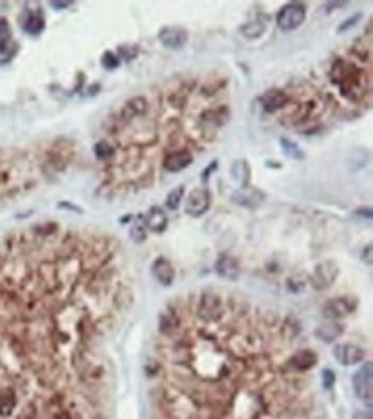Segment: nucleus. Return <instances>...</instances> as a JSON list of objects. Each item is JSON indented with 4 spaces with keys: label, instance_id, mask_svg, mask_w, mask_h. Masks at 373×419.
Segmentation results:
<instances>
[{
    "label": "nucleus",
    "instance_id": "obj_1",
    "mask_svg": "<svg viewBox=\"0 0 373 419\" xmlns=\"http://www.w3.org/2000/svg\"><path fill=\"white\" fill-rule=\"evenodd\" d=\"M358 76H359V69L356 65L342 59L337 60L330 69V79L339 86L342 95H346V97H351V93L358 90V82H359Z\"/></svg>",
    "mask_w": 373,
    "mask_h": 419
},
{
    "label": "nucleus",
    "instance_id": "obj_2",
    "mask_svg": "<svg viewBox=\"0 0 373 419\" xmlns=\"http://www.w3.org/2000/svg\"><path fill=\"white\" fill-rule=\"evenodd\" d=\"M196 314L203 323H219L225 314L222 298L215 292H203L198 301Z\"/></svg>",
    "mask_w": 373,
    "mask_h": 419
},
{
    "label": "nucleus",
    "instance_id": "obj_3",
    "mask_svg": "<svg viewBox=\"0 0 373 419\" xmlns=\"http://www.w3.org/2000/svg\"><path fill=\"white\" fill-rule=\"evenodd\" d=\"M306 19V6L301 2L285 4L277 14V26L282 31H294Z\"/></svg>",
    "mask_w": 373,
    "mask_h": 419
},
{
    "label": "nucleus",
    "instance_id": "obj_4",
    "mask_svg": "<svg viewBox=\"0 0 373 419\" xmlns=\"http://www.w3.org/2000/svg\"><path fill=\"white\" fill-rule=\"evenodd\" d=\"M212 204V194L206 187H196L186 196L184 201V212L189 217H201L210 210Z\"/></svg>",
    "mask_w": 373,
    "mask_h": 419
},
{
    "label": "nucleus",
    "instance_id": "obj_5",
    "mask_svg": "<svg viewBox=\"0 0 373 419\" xmlns=\"http://www.w3.org/2000/svg\"><path fill=\"white\" fill-rule=\"evenodd\" d=\"M356 306H358L356 299L349 298V296H342V298L327 301L322 308V313L325 318H328V320L337 321V320H342V318L349 316L351 313H354Z\"/></svg>",
    "mask_w": 373,
    "mask_h": 419
},
{
    "label": "nucleus",
    "instance_id": "obj_6",
    "mask_svg": "<svg viewBox=\"0 0 373 419\" xmlns=\"http://www.w3.org/2000/svg\"><path fill=\"white\" fill-rule=\"evenodd\" d=\"M337 275H339V266H337L336 261L327 260V261H323V263L315 266L313 273H311V277H310V283L313 289L323 290L336 282Z\"/></svg>",
    "mask_w": 373,
    "mask_h": 419
},
{
    "label": "nucleus",
    "instance_id": "obj_7",
    "mask_svg": "<svg viewBox=\"0 0 373 419\" xmlns=\"http://www.w3.org/2000/svg\"><path fill=\"white\" fill-rule=\"evenodd\" d=\"M353 388L354 394L363 402H371L373 397V368L371 363L361 366L353 376Z\"/></svg>",
    "mask_w": 373,
    "mask_h": 419
},
{
    "label": "nucleus",
    "instance_id": "obj_8",
    "mask_svg": "<svg viewBox=\"0 0 373 419\" xmlns=\"http://www.w3.org/2000/svg\"><path fill=\"white\" fill-rule=\"evenodd\" d=\"M334 357L342 366H354L365 361L366 351L363 347L356 346V344H337L334 347Z\"/></svg>",
    "mask_w": 373,
    "mask_h": 419
},
{
    "label": "nucleus",
    "instance_id": "obj_9",
    "mask_svg": "<svg viewBox=\"0 0 373 419\" xmlns=\"http://www.w3.org/2000/svg\"><path fill=\"white\" fill-rule=\"evenodd\" d=\"M158 40L169 50H181L188 43V31L181 26H165L158 31Z\"/></svg>",
    "mask_w": 373,
    "mask_h": 419
},
{
    "label": "nucleus",
    "instance_id": "obj_10",
    "mask_svg": "<svg viewBox=\"0 0 373 419\" xmlns=\"http://www.w3.org/2000/svg\"><path fill=\"white\" fill-rule=\"evenodd\" d=\"M316 363H318L316 352H313L311 349H301V351L294 352V354L285 361V368L291 371H296V373H303V371L315 368Z\"/></svg>",
    "mask_w": 373,
    "mask_h": 419
},
{
    "label": "nucleus",
    "instance_id": "obj_11",
    "mask_svg": "<svg viewBox=\"0 0 373 419\" xmlns=\"http://www.w3.org/2000/svg\"><path fill=\"white\" fill-rule=\"evenodd\" d=\"M151 275H153V278L160 283V285L169 287L174 283L176 270L171 261L167 258H163V256H160V258L155 260L153 265H151Z\"/></svg>",
    "mask_w": 373,
    "mask_h": 419
},
{
    "label": "nucleus",
    "instance_id": "obj_12",
    "mask_svg": "<svg viewBox=\"0 0 373 419\" xmlns=\"http://www.w3.org/2000/svg\"><path fill=\"white\" fill-rule=\"evenodd\" d=\"M215 272L219 275L220 278H224V280H237L241 275V268H239V263H237V260L234 258L231 255H220L219 260H217L215 263Z\"/></svg>",
    "mask_w": 373,
    "mask_h": 419
},
{
    "label": "nucleus",
    "instance_id": "obj_13",
    "mask_svg": "<svg viewBox=\"0 0 373 419\" xmlns=\"http://www.w3.org/2000/svg\"><path fill=\"white\" fill-rule=\"evenodd\" d=\"M191 163H193V155L189 150H176L163 158V169L172 174L183 172Z\"/></svg>",
    "mask_w": 373,
    "mask_h": 419
},
{
    "label": "nucleus",
    "instance_id": "obj_14",
    "mask_svg": "<svg viewBox=\"0 0 373 419\" xmlns=\"http://www.w3.org/2000/svg\"><path fill=\"white\" fill-rule=\"evenodd\" d=\"M287 102H289V97L285 95V91H282L279 88L267 90L265 93L260 97V103H262V107L265 108L268 113L282 110V108L287 105Z\"/></svg>",
    "mask_w": 373,
    "mask_h": 419
},
{
    "label": "nucleus",
    "instance_id": "obj_15",
    "mask_svg": "<svg viewBox=\"0 0 373 419\" xmlns=\"http://www.w3.org/2000/svg\"><path fill=\"white\" fill-rule=\"evenodd\" d=\"M21 26H23L24 33L31 34V36H38L45 29V17H43L40 9L24 11L23 17H21Z\"/></svg>",
    "mask_w": 373,
    "mask_h": 419
},
{
    "label": "nucleus",
    "instance_id": "obj_16",
    "mask_svg": "<svg viewBox=\"0 0 373 419\" xmlns=\"http://www.w3.org/2000/svg\"><path fill=\"white\" fill-rule=\"evenodd\" d=\"M143 222H145L146 229H150L155 234H162L169 225V218L165 215V212L158 206H151L148 210V213L143 215Z\"/></svg>",
    "mask_w": 373,
    "mask_h": 419
},
{
    "label": "nucleus",
    "instance_id": "obj_17",
    "mask_svg": "<svg viewBox=\"0 0 373 419\" xmlns=\"http://www.w3.org/2000/svg\"><path fill=\"white\" fill-rule=\"evenodd\" d=\"M232 199L237 204H242V206H246V208H255V206H258L260 201L265 199V194L260 193L258 189H248V187H244V189L237 191V193L232 196Z\"/></svg>",
    "mask_w": 373,
    "mask_h": 419
},
{
    "label": "nucleus",
    "instance_id": "obj_18",
    "mask_svg": "<svg viewBox=\"0 0 373 419\" xmlns=\"http://www.w3.org/2000/svg\"><path fill=\"white\" fill-rule=\"evenodd\" d=\"M146 98L143 97H134L131 100H128V102L124 103L122 110H120V117H122L124 120H131L134 117L141 115L143 112H146Z\"/></svg>",
    "mask_w": 373,
    "mask_h": 419
},
{
    "label": "nucleus",
    "instance_id": "obj_19",
    "mask_svg": "<svg viewBox=\"0 0 373 419\" xmlns=\"http://www.w3.org/2000/svg\"><path fill=\"white\" fill-rule=\"evenodd\" d=\"M229 119V110L225 107H217V108H210V110H206L205 113L201 115V124L206 125L210 124V128H220V125H224L225 122Z\"/></svg>",
    "mask_w": 373,
    "mask_h": 419
},
{
    "label": "nucleus",
    "instance_id": "obj_20",
    "mask_svg": "<svg viewBox=\"0 0 373 419\" xmlns=\"http://www.w3.org/2000/svg\"><path fill=\"white\" fill-rule=\"evenodd\" d=\"M342 331H344L342 325H339L337 321H328V323H325V325L318 326V328H316V331H315V335H316V339H320L322 342L332 344L334 340L341 337Z\"/></svg>",
    "mask_w": 373,
    "mask_h": 419
},
{
    "label": "nucleus",
    "instance_id": "obj_21",
    "mask_svg": "<svg viewBox=\"0 0 373 419\" xmlns=\"http://www.w3.org/2000/svg\"><path fill=\"white\" fill-rule=\"evenodd\" d=\"M231 174H232V179L237 182V184L241 186V189H244V187H250V179H251V170H250V165L246 160H237L232 163L231 167Z\"/></svg>",
    "mask_w": 373,
    "mask_h": 419
},
{
    "label": "nucleus",
    "instance_id": "obj_22",
    "mask_svg": "<svg viewBox=\"0 0 373 419\" xmlns=\"http://www.w3.org/2000/svg\"><path fill=\"white\" fill-rule=\"evenodd\" d=\"M179 325H181L179 318H177V314L174 311H165V313H162V316H160L158 328H160V333L162 335L172 337V335L177 331V328H179Z\"/></svg>",
    "mask_w": 373,
    "mask_h": 419
},
{
    "label": "nucleus",
    "instance_id": "obj_23",
    "mask_svg": "<svg viewBox=\"0 0 373 419\" xmlns=\"http://www.w3.org/2000/svg\"><path fill=\"white\" fill-rule=\"evenodd\" d=\"M267 31V24L263 21H248L246 24L241 26V34L246 40H258L260 36H263V33Z\"/></svg>",
    "mask_w": 373,
    "mask_h": 419
},
{
    "label": "nucleus",
    "instance_id": "obj_24",
    "mask_svg": "<svg viewBox=\"0 0 373 419\" xmlns=\"http://www.w3.org/2000/svg\"><path fill=\"white\" fill-rule=\"evenodd\" d=\"M280 148L282 151H284V155L287 156L291 160H298V161H303L306 158V153L299 148L296 143L291 141L287 138H280Z\"/></svg>",
    "mask_w": 373,
    "mask_h": 419
},
{
    "label": "nucleus",
    "instance_id": "obj_25",
    "mask_svg": "<svg viewBox=\"0 0 373 419\" xmlns=\"http://www.w3.org/2000/svg\"><path fill=\"white\" fill-rule=\"evenodd\" d=\"M368 151L366 150H361V148H358V150H353L349 155V160H348V165L349 169L353 170V172H356V170H361L365 165L368 163Z\"/></svg>",
    "mask_w": 373,
    "mask_h": 419
},
{
    "label": "nucleus",
    "instance_id": "obj_26",
    "mask_svg": "<svg viewBox=\"0 0 373 419\" xmlns=\"http://www.w3.org/2000/svg\"><path fill=\"white\" fill-rule=\"evenodd\" d=\"M184 201V186H177L176 189H172L171 193L167 194V198H165V206L169 210H177L181 206V203Z\"/></svg>",
    "mask_w": 373,
    "mask_h": 419
},
{
    "label": "nucleus",
    "instance_id": "obj_27",
    "mask_svg": "<svg viewBox=\"0 0 373 419\" xmlns=\"http://www.w3.org/2000/svg\"><path fill=\"white\" fill-rule=\"evenodd\" d=\"M129 237L136 244H141L146 241V227H145V222H143V215L138 217L136 224L129 229Z\"/></svg>",
    "mask_w": 373,
    "mask_h": 419
},
{
    "label": "nucleus",
    "instance_id": "obj_28",
    "mask_svg": "<svg viewBox=\"0 0 373 419\" xmlns=\"http://www.w3.org/2000/svg\"><path fill=\"white\" fill-rule=\"evenodd\" d=\"M93 151H95V156H97L98 160H108L112 155H114V148H112L105 141H98L97 145H95Z\"/></svg>",
    "mask_w": 373,
    "mask_h": 419
},
{
    "label": "nucleus",
    "instance_id": "obj_29",
    "mask_svg": "<svg viewBox=\"0 0 373 419\" xmlns=\"http://www.w3.org/2000/svg\"><path fill=\"white\" fill-rule=\"evenodd\" d=\"M119 64H120L119 55L114 54V52H110V50L103 52V55H102V65L107 69V71H114V69L119 67Z\"/></svg>",
    "mask_w": 373,
    "mask_h": 419
},
{
    "label": "nucleus",
    "instance_id": "obj_30",
    "mask_svg": "<svg viewBox=\"0 0 373 419\" xmlns=\"http://www.w3.org/2000/svg\"><path fill=\"white\" fill-rule=\"evenodd\" d=\"M16 52H17L16 43H12L11 40L0 41V62H6V60H9L12 55H16Z\"/></svg>",
    "mask_w": 373,
    "mask_h": 419
},
{
    "label": "nucleus",
    "instance_id": "obj_31",
    "mask_svg": "<svg viewBox=\"0 0 373 419\" xmlns=\"http://www.w3.org/2000/svg\"><path fill=\"white\" fill-rule=\"evenodd\" d=\"M361 17H363L361 14H354V16L348 17L346 21H342V23L337 26V33H346L348 29L354 28V26H356L359 21H361Z\"/></svg>",
    "mask_w": 373,
    "mask_h": 419
},
{
    "label": "nucleus",
    "instance_id": "obj_32",
    "mask_svg": "<svg viewBox=\"0 0 373 419\" xmlns=\"http://www.w3.org/2000/svg\"><path fill=\"white\" fill-rule=\"evenodd\" d=\"M322 378H323V388L325 390H330L334 387V383H336V374H334L332 369H323L322 371Z\"/></svg>",
    "mask_w": 373,
    "mask_h": 419
},
{
    "label": "nucleus",
    "instance_id": "obj_33",
    "mask_svg": "<svg viewBox=\"0 0 373 419\" xmlns=\"http://www.w3.org/2000/svg\"><path fill=\"white\" fill-rule=\"evenodd\" d=\"M11 40V26L6 17H0V41Z\"/></svg>",
    "mask_w": 373,
    "mask_h": 419
},
{
    "label": "nucleus",
    "instance_id": "obj_34",
    "mask_svg": "<svg viewBox=\"0 0 373 419\" xmlns=\"http://www.w3.org/2000/svg\"><path fill=\"white\" fill-rule=\"evenodd\" d=\"M129 50H131V47H120L119 49V55L122 57L126 62H131L134 57L138 55V49H134L133 52H129Z\"/></svg>",
    "mask_w": 373,
    "mask_h": 419
},
{
    "label": "nucleus",
    "instance_id": "obj_35",
    "mask_svg": "<svg viewBox=\"0 0 373 419\" xmlns=\"http://www.w3.org/2000/svg\"><path fill=\"white\" fill-rule=\"evenodd\" d=\"M57 208L59 210H67V212L77 213V215H81V213H83V208L77 206V204H74V203H69V201H60L57 204Z\"/></svg>",
    "mask_w": 373,
    "mask_h": 419
},
{
    "label": "nucleus",
    "instance_id": "obj_36",
    "mask_svg": "<svg viewBox=\"0 0 373 419\" xmlns=\"http://www.w3.org/2000/svg\"><path fill=\"white\" fill-rule=\"evenodd\" d=\"M217 167H219V161H217V160H214V161H212V163L208 165V167H206L205 170H203V174H201V179H203V182H206V181H208V177L212 176V172H215V170H217Z\"/></svg>",
    "mask_w": 373,
    "mask_h": 419
},
{
    "label": "nucleus",
    "instance_id": "obj_37",
    "mask_svg": "<svg viewBox=\"0 0 373 419\" xmlns=\"http://www.w3.org/2000/svg\"><path fill=\"white\" fill-rule=\"evenodd\" d=\"M50 6L55 9V11H64V9H67V7H71L72 6V2H60V0H52L50 2Z\"/></svg>",
    "mask_w": 373,
    "mask_h": 419
},
{
    "label": "nucleus",
    "instance_id": "obj_38",
    "mask_svg": "<svg viewBox=\"0 0 373 419\" xmlns=\"http://www.w3.org/2000/svg\"><path fill=\"white\" fill-rule=\"evenodd\" d=\"M366 260V265L370 266L371 265V244H368L366 249L363 251V261Z\"/></svg>",
    "mask_w": 373,
    "mask_h": 419
},
{
    "label": "nucleus",
    "instance_id": "obj_39",
    "mask_svg": "<svg viewBox=\"0 0 373 419\" xmlns=\"http://www.w3.org/2000/svg\"><path fill=\"white\" fill-rule=\"evenodd\" d=\"M353 419H371V414L370 412H354Z\"/></svg>",
    "mask_w": 373,
    "mask_h": 419
},
{
    "label": "nucleus",
    "instance_id": "obj_40",
    "mask_svg": "<svg viewBox=\"0 0 373 419\" xmlns=\"http://www.w3.org/2000/svg\"><path fill=\"white\" fill-rule=\"evenodd\" d=\"M98 90H100V85H93L92 88H88V91H90V97H93V95H97L98 93Z\"/></svg>",
    "mask_w": 373,
    "mask_h": 419
}]
</instances>
